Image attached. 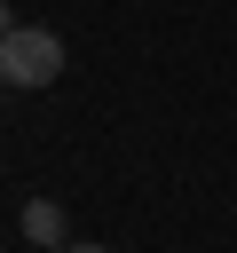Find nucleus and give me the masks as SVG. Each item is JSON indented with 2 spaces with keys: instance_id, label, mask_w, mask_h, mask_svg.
<instances>
[{
  "instance_id": "obj_3",
  "label": "nucleus",
  "mask_w": 237,
  "mask_h": 253,
  "mask_svg": "<svg viewBox=\"0 0 237 253\" xmlns=\"http://www.w3.org/2000/svg\"><path fill=\"white\" fill-rule=\"evenodd\" d=\"M8 32H16V8H8V0H0V40H8Z\"/></svg>"
},
{
  "instance_id": "obj_2",
  "label": "nucleus",
  "mask_w": 237,
  "mask_h": 253,
  "mask_svg": "<svg viewBox=\"0 0 237 253\" xmlns=\"http://www.w3.org/2000/svg\"><path fill=\"white\" fill-rule=\"evenodd\" d=\"M24 237H32V245H47V253H55V245H71V237H63V206H55V198H32V206H24Z\"/></svg>"
},
{
  "instance_id": "obj_4",
  "label": "nucleus",
  "mask_w": 237,
  "mask_h": 253,
  "mask_svg": "<svg viewBox=\"0 0 237 253\" xmlns=\"http://www.w3.org/2000/svg\"><path fill=\"white\" fill-rule=\"evenodd\" d=\"M55 253H111V245H55Z\"/></svg>"
},
{
  "instance_id": "obj_1",
  "label": "nucleus",
  "mask_w": 237,
  "mask_h": 253,
  "mask_svg": "<svg viewBox=\"0 0 237 253\" xmlns=\"http://www.w3.org/2000/svg\"><path fill=\"white\" fill-rule=\"evenodd\" d=\"M0 79L24 87V95H32V87H55V79H63V40H55L47 24H16V32L0 40Z\"/></svg>"
}]
</instances>
